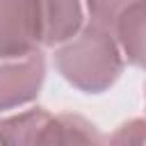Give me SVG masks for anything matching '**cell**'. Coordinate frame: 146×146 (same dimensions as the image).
Segmentation results:
<instances>
[{"label": "cell", "mask_w": 146, "mask_h": 146, "mask_svg": "<svg viewBox=\"0 0 146 146\" xmlns=\"http://www.w3.org/2000/svg\"><path fill=\"white\" fill-rule=\"evenodd\" d=\"M55 66L75 89L84 94H103L119 80L123 71V52L110 30L89 23L62 43L55 52Z\"/></svg>", "instance_id": "cell-1"}, {"label": "cell", "mask_w": 146, "mask_h": 146, "mask_svg": "<svg viewBox=\"0 0 146 146\" xmlns=\"http://www.w3.org/2000/svg\"><path fill=\"white\" fill-rule=\"evenodd\" d=\"M2 144H100L103 135L80 114H50L32 107L0 119Z\"/></svg>", "instance_id": "cell-2"}, {"label": "cell", "mask_w": 146, "mask_h": 146, "mask_svg": "<svg viewBox=\"0 0 146 146\" xmlns=\"http://www.w3.org/2000/svg\"><path fill=\"white\" fill-rule=\"evenodd\" d=\"M36 0H0V59L41 50Z\"/></svg>", "instance_id": "cell-3"}, {"label": "cell", "mask_w": 146, "mask_h": 146, "mask_svg": "<svg viewBox=\"0 0 146 146\" xmlns=\"http://www.w3.org/2000/svg\"><path fill=\"white\" fill-rule=\"evenodd\" d=\"M46 80V57L41 50L0 59V112L32 103Z\"/></svg>", "instance_id": "cell-4"}, {"label": "cell", "mask_w": 146, "mask_h": 146, "mask_svg": "<svg viewBox=\"0 0 146 146\" xmlns=\"http://www.w3.org/2000/svg\"><path fill=\"white\" fill-rule=\"evenodd\" d=\"M41 21L43 48L62 46L75 36L82 27V2L80 0H36Z\"/></svg>", "instance_id": "cell-5"}, {"label": "cell", "mask_w": 146, "mask_h": 146, "mask_svg": "<svg viewBox=\"0 0 146 146\" xmlns=\"http://www.w3.org/2000/svg\"><path fill=\"white\" fill-rule=\"evenodd\" d=\"M112 34L123 57L146 71V0H132L116 18Z\"/></svg>", "instance_id": "cell-6"}, {"label": "cell", "mask_w": 146, "mask_h": 146, "mask_svg": "<svg viewBox=\"0 0 146 146\" xmlns=\"http://www.w3.org/2000/svg\"><path fill=\"white\" fill-rule=\"evenodd\" d=\"M130 2L132 0H87V9H89V16H91V23L112 32L119 14Z\"/></svg>", "instance_id": "cell-7"}, {"label": "cell", "mask_w": 146, "mask_h": 146, "mask_svg": "<svg viewBox=\"0 0 146 146\" xmlns=\"http://www.w3.org/2000/svg\"><path fill=\"white\" fill-rule=\"evenodd\" d=\"M114 144H146V119H132L130 123H123L119 132L110 137Z\"/></svg>", "instance_id": "cell-8"}]
</instances>
